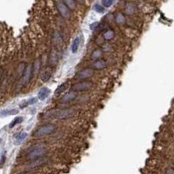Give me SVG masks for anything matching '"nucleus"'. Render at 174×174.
I'll use <instances>...</instances> for the list:
<instances>
[{
  "instance_id": "nucleus-29",
  "label": "nucleus",
  "mask_w": 174,
  "mask_h": 174,
  "mask_svg": "<svg viewBox=\"0 0 174 174\" xmlns=\"http://www.w3.org/2000/svg\"><path fill=\"white\" fill-rule=\"evenodd\" d=\"M173 166H174V165H173ZM173 169H174V168H173Z\"/></svg>"
},
{
  "instance_id": "nucleus-1",
  "label": "nucleus",
  "mask_w": 174,
  "mask_h": 174,
  "mask_svg": "<svg viewBox=\"0 0 174 174\" xmlns=\"http://www.w3.org/2000/svg\"><path fill=\"white\" fill-rule=\"evenodd\" d=\"M46 148L41 146L34 147L31 152L28 153L27 160L32 161V162H36L38 160H40V158H43L44 156L46 154Z\"/></svg>"
},
{
  "instance_id": "nucleus-3",
  "label": "nucleus",
  "mask_w": 174,
  "mask_h": 174,
  "mask_svg": "<svg viewBox=\"0 0 174 174\" xmlns=\"http://www.w3.org/2000/svg\"><path fill=\"white\" fill-rule=\"evenodd\" d=\"M75 114V111L72 109H64V110H60V111H57V112L55 113L52 117L53 118H57L59 119H67L72 118Z\"/></svg>"
},
{
  "instance_id": "nucleus-14",
  "label": "nucleus",
  "mask_w": 174,
  "mask_h": 174,
  "mask_svg": "<svg viewBox=\"0 0 174 174\" xmlns=\"http://www.w3.org/2000/svg\"><path fill=\"white\" fill-rule=\"evenodd\" d=\"M52 75V72L51 71H50V70H47V71H44L42 73V77H41V80L43 82H46L48 81L50 79V78L51 77Z\"/></svg>"
},
{
  "instance_id": "nucleus-8",
  "label": "nucleus",
  "mask_w": 174,
  "mask_h": 174,
  "mask_svg": "<svg viewBox=\"0 0 174 174\" xmlns=\"http://www.w3.org/2000/svg\"><path fill=\"white\" fill-rule=\"evenodd\" d=\"M77 97L76 93L74 91L72 92H69L67 93L66 94H65L62 98V102L64 103H69V102H71L72 100H74Z\"/></svg>"
},
{
  "instance_id": "nucleus-11",
  "label": "nucleus",
  "mask_w": 174,
  "mask_h": 174,
  "mask_svg": "<svg viewBox=\"0 0 174 174\" xmlns=\"http://www.w3.org/2000/svg\"><path fill=\"white\" fill-rule=\"evenodd\" d=\"M93 68L96 69V70H102L104 68H105V66H106V62H105L104 60L98 59L93 63Z\"/></svg>"
},
{
  "instance_id": "nucleus-22",
  "label": "nucleus",
  "mask_w": 174,
  "mask_h": 174,
  "mask_svg": "<svg viewBox=\"0 0 174 174\" xmlns=\"http://www.w3.org/2000/svg\"><path fill=\"white\" fill-rule=\"evenodd\" d=\"M94 9H95V11H98V12H100V13L104 11V7L100 6V5H95L94 6Z\"/></svg>"
},
{
  "instance_id": "nucleus-16",
  "label": "nucleus",
  "mask_w": 174,
  "mask_h": 174,
  "mask_svg": "<svg viewBox=\"0 0 174 174\" xmlns=\"http://www.w3.org/2000/svg\"><path fill=\"white\" fill-rule=\"evenodd\" d=\"M101 56H102V51H101V50L97 49L95 50V51L93 52V54H92V59L97 61V60H98L99 58H101Z\"/></svg>"
},
{
  "instance_id": "nucleus-21",
  "label": "nucleus",
  "mask_w": 174,
  "mask_h": 174,
  "mask_svg": "<svg viewBox=\"0 0 174 174\" xmlns=\"http://www.w3.org/2000/svg\"><path fill=\"white\" fill-rule=\"evenodd\" d=\"M133 11H134V7L132 6V5L128 4V5L126 6V7H125V12H126V14L130 15V14H132Z\"/></svg>"
},
{
  "instance_id": "nucleus-25",
  "label": "nucleus",
  "mask_w": 174,
  "mask_h": 174,
  "mask_svg": "<svg viewBox=\"0 0 174 174\" xmlns=\"http://www.w3.org/2000/svg\"><path fill=\"white\" fill-rule=\"evenodd\" d=\"M165 174H174V169L172 168V167L167 168L166 169V172H165Z\"/></svg>"
},
{
  "instance_id": "nucleus-20",
  "label": "nucleus",
  "mask_w": 174,
  "mask_h": 174,
  "mask_svg": "<svg viewBox=\"0 0 174 174\" xmlns=\"http://www.w3.org/2000/svg\"><path fill=\"white\" fill-rule=\"evenodd\" d=\"M65 4L66 5V6L70 9V10H74L75 9V2L72 1V0H70V1H65Z\"/></svg>"
},
{
  "instance_id": "nucleus-5",
  "label": "nucleus",
  "mask_w": 174,
  "mask_h": 174,
  "mask_svg": "<svg viewBox=\"0 0 174 174\" xmlns=\"http://www.w3.org/2000/svg\"><path fill=\"white\" fill-rule=\"evenodd\" d=\"M92 86H93V83H92V82H80V83L76 84V85L73 86V90H74V92H75V91H77V92H84V91H87V90L91 89V87Z\"/></svg>"
},
{
  "instance_id": "nucleus-4",
  "label": "nucleus",
  "mask_w": 174,
  "mask_h": 174,
  "mask_svg": "<svg viewBox=\"0 0 174 174\" xmlns=\"http://www.w3.org/2000/svg\"><path fill=\"white\" fill-rule=\"evenodd\" d=\"M56 6H57V9H58V11L60 13V15L63 17L68 18L70 17V10L66 6L65 2L58 1V2H56Z\"/></svg>"
},
{
  "instance_id": "nucleus-13",
  "label": "nucleus",
  "mask_w": 174,
  "mask_h": 174,
  "mask_svg": "<svg viewBox=\"0 0 174 174\" xmlns=\"http://www.w3.org/2000/svg\"><path fill=\"white\" fill-rule=\"evenodd\" d=\"M67 87H68V83H67V82H65L64 84L60 85L58 87V89L56 90L55 94H56V95H59V94H61L63 92H65V90L67 89Z\"/></svg>"
},
{
  "instance_id": "nucleus-19",
  "label": "nucleus",
  "mask_w": 174,
  "mask_h": 174,
  "mask_svg": "<svg viewBox=\"0 0 174 174\" xmlns=\"http://www.w3.org/2000/svg\"><path fill=\"white\" fill-rule=\"evenodd\" d=\"M22 121H23V118H22V117H17V118H16V119L10 124V128H13V127L16 126L17 124H20Z\"/></svg>"
},
{
  "instance_id": "nucleus-9",
  "label": "nucleus",
  "mask_w": 174,
  "mask_h": 174,
  "mask_svg": "<svg viewBox=\"0 0 174 174\" xmlns=\"http://www.w3.org/2000/svg\"><path fill=\"white\" fill-rule=\"evenodd\" d=\"M32 76V68L31 66H29V67H27L25 69V71L24 72L23 80H24V84L25 85H27L28 83H29Z\"/></svg>"
},
{
  "instance_id": "nucleus-15",
  "label": "nucleus",
  "mask_w": 174,
  "mask_h": 174,
  "mask_svg": "<svg viewBox=\"0 0 174 174\" xmlns=\"http://www.w3.org/2000/svg\"><path fill=\"white\" fill-rule=\"evenodd\" d=\"M17 110H13V109H9V110H3L1 112V116L5 117V116H9V115L17 114Z\"/></svg>"
},
{
  "instance_id": "nucleus-2",
  "label": "nucleus",
  "mask_w": 174,
  "mask_h": 174,
  "mask_svg": "<svg viewBox=\"0 0 174 174\" xmlns=\"http://www.w3.org/2000/svg\"><path fill=\"white\" fill-rule=\"evenodd\" d=\"M56 130V127L53 125H44L42 127L38 128V130L35 131L34 136L35 137H44L47 135H51L54 133Z\"/></svg>"
},
{
  "instance_id": "nucleus-10",
  "label": "nucleus",
  "mask_w": 174,
  "mask_h": 174,
  "mask_svg": "<svg viewBox=\"0 0 174 174\" xmlns=\"http://www.w3.org/2000/svg\"><path fill=\"white\" fill-rule=\"evenodd\" d=\"M27 137V133L26 132H19L17 133L16 136L14 137V143L15 145H19L25 139V138Z\"/></svg>"
},
{
  "instance_id": "nucleus-18",
  "label": "nucleus",
  "mask_w": 174,
  "mask_h": 174,
  "mask_svg": "<svg viewBox=\"0 0 174 174\" xmlns=\"http://www.w3.org/2000/svg\"><path fill=\"white\" fill-rule=\"evenodd\" d=\"M114 37V32L112 30H109L107 32H105L104 34V38H105L106 40H110Z\"/></svg>"
},
{
  "instance_id": "nucleus-24",
  "label": "nucleus",
  "mask_w": 174,
  "mask_h": 174,
  "mask_svg": "<svg viewBox=\"0 0 174 174\" xmlns=\"http://www.w3.org/2000/svg\"><path fill=\"white\" fill-rule=\"evenodd\" d=\"M37 101H38V99L36 98H32L31 99H29L27 101L28 105H29V104H34L37 103Z\"/></svg>"
},
{
  "instance_id": "nucleus-23",
  "label": "nucleus",
  "mask_w": 174,
  "mask_h": 174,
  "mask_svg": "<svg viewBox=\"0 0 174 174\" xmlns=\"http://www.w3.org/2000/svg\"><path fill=\"white\" fill-rule=\"evenodd\" d=\"M102 4H103V6L104 7H109V6H111L113 4V1H112V0H103Z\"/></svg>"
},
{
  "instance_id": "nucleus-17",
  "label": "nucleus",
  "mask_w": 174,
  "mask_h": 174,
  "mask_svg": "<svg viewBox=\"0 0 174 174\" xmlns=\"http://www.w3.org/2000/svg\"><path fill=\"white\" fill-rule=\"evenodd\" d=\"M115 20H116V22H117L119 25H121V24H123V23L125 22V18L122 13H118V14L116 15V17H115Z\"/></svg>"
},
{
  "instance_id": "nucleus-12",
  "label": "nucleus",
  "mask_w": 174,
  "mask_h": 174,
  "mask_svg": "<svg viewBox=\"0 0 174 174\" xmlns=\"http://www.w3.org/2000/svg\"><path fill=\"white\" fill-rule=\"evenodd\" d=\"M79 44H80V38H79V37H78V38L74 39L73 43L71 44V51L73 53H76L77 51H78V47H79Z\"/></svg>"
},
{
  "instance_id": "nucleus-6",
  "label": "nucleus",
  "mask_w": 174,
  "mask_h": 174,
  "mask_svg": "<svg viewBox=\"0 0 174 174\" xmlns=\"http://www.w3.org/2000/svg\"><path fill=\"white\" fill-rule=\"evenodd\" d=\"M94 74V70L93 69H90V68H86L84 69L81 71H79L77 75V78L79 79H86L93 76Z\"/></svg>"
},
{
  "instance_id": "nucleus-27",
  "label": "nucleus",
  "mask_w": 174,
  "mask_h": 174,
  "mask_svg": "<svg viewBox=\"0 0 174 174\" xmlns=\"http://www.w3.org/2000/svg\"><path fill=\"white\" fill-rule=\"evenodd\" d=\"M96 25H98V23H97V22H96V23H94V24H93V25H90V28H91L92 30H94Z\"/></svg>"
},
{
  "instance_id": "nucleus-28",
  "label": "nucleus",
  "mask_w": 174,
  "mask_h": 174,
  "mask_svg": "<svg viewBox=\"0 0 174 174\" xmlns=\"http://www.w3.org/2000/svg\"><path fill=\"white\" fill-rule=\"evenodd\" d=\"M20 174H26V173H20Z\"/></svg>"
},
{
  "instance_id": "nucleus-26",
  "label": "nucleus",
  "mask_w": 174,
  "mask_h": 174,
  "mask_svg": "<svg viewBox=\"0 0 174 174\" xmlns=\"http://www.w3.org/2000/svg\"><path fill=\"white\" fill-rule=\"evenodd\" d=\"M5 161H6V156H5V154L3 153V154H2V158H1V166L4 165Z\"/></svg>"
},
{
  "instance_id": "nucleus-7",
  "label": "nucleus",
  "mask_w": 174,
  "mask_h": 174,
  "mask_svg": "<svg viewBox=\"0 0 174 174\" xmlns=\"http://www.w3.org/2000/svg\"><path fill=\"white\" fill-rule=\"evenodd\" d=\"M50 93H51V90H50L49 88H47V87H43V88H41L40 91H39L38 93V99L43 101V100H44L45 98L48 97V95H49Z\"/></svg>"
}]
</instances>
